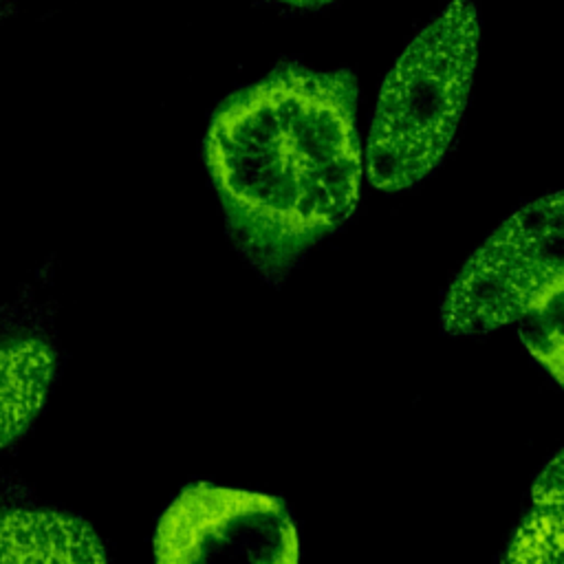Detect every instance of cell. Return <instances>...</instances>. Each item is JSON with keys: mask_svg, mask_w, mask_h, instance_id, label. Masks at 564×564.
Listing matches in <instances>:
<instances>
[{"mask_svg": "<svg viewBox=\"0 0 564 564\" xmlns=\"http://www.w3.org/2000/svg\"><path fill=\"white\" fill-rule=\"evenodd\" d=\"M282 4H289V7H297V9H315V7H324V4H330L335 0H278Z\"/></svg>", "mask_w": 564, "mask_h": 564, "instance_id": "cell-9", "label": "cell"}, {"mask_svg": "<svg viewBox=\"0 0 564 564\" xmlns=\"http://www.w3.org/2000/svg\"><path fill=\"white\" fill-rule=\"evenodd\" d=\"M55 375L53 350L33 337L0 344V447L42 410Z\"/></svg>", "mask_w": 564, "mask_h": 564, "instance_id": "cell-6", "label": "cell"}, {"mask_svg": "<svg viewBox=\"0 0 564 564\" xmlns=\"http://www.w3.org/2000/svg\"><path fill=\"white\" fill-rule=\"evenodd\" d=\"M0 564H106V551L75 516L11 509L0 513Z\"/></svg>", "mask_w": 564, "mask_h": 564, "instance_id": "cell-5", "label": "cell"}, {"mask_svg": "<svg viewBox=\"0 0 564 564\" xmlns=\"http://www.w3.org/2000/svg\"><path fill=\"white\" fill-rule=\"evenodd\" d=\"M156 564H297L286 507L267 494L196 482L159 520Z\"/></svg>", "mask_w": 564, "mask_h": 564, "instance_id": "cell-4", "label": "cell"}, {"mask_svg": "<svg viewBox=\"0 0 564 564\" xmlns=\"http://www.w3.org/2000/svg\"><path fill=\"white\" fill-rule=\"evenodd\" d=\"M564 291V198L513 212L465 262L443 302V326L474 335L542 313Z\"/></svg>", "mask_w": 564, "mask_h": 564, "instance_id": "cell-3", "label": "cell"}, {"mask_svg": "<svg viewBox=\"0 0 564 564\" xmlns=\"http://www.w3.org/2000/svg\"><path fill=\"white\" fill-rule=\"evenodd\" d=\"M205 163L236 242L264 271L286 269L357 205L355 77L275 66L216 108Z\"/></svg>", "mask_w": 564, "mask_h": 564, "instance_id": "cell-1", "label": "cell"}, {"mask_svg": "<svg viewBox=\"0 0 564 564\" xmlns=\"http://www.w3.org/2000/svg\"><path fill=\"white\" fill-rule=\"evenodd\" d=\"M562 452H557L533 485V509L516 529L505 564H562Z\"/></svg>", "mask_w": 564, "mask_h": 564, "instance_id": "cell-7", "label": "cell"}, {"mask_svg": "<svg viewBox=\"0 0 564 564\" xmlns=\"http://www.w3.org/2000/svg\"><path fill=\"white\" fill-rule=\"evenodd\" d=\"M478 46L476 7L452 0L399 55L368 134L366 172L377 189H405L441 163L467 106Z\"/></svg>", "mask_w": 564, "mask_h": 564, "instance_id": "cell-2", "label": "cell"}, {"mask_svg": "<svg viewBox=\"0 0 564 564\" xmlns=\"http://www.w3.org/2000/svg\"><path fill=\"white\" fill-rule=\"evenodd\" d=\"M527 319L529 324L520 330L524 346L549 368L553 379L562 383V302H555Z\"/></svg>", "mask_w": 564, "mask_h": 564, "instance_id": "cell-8", "label": "cell"}]
</instances>
